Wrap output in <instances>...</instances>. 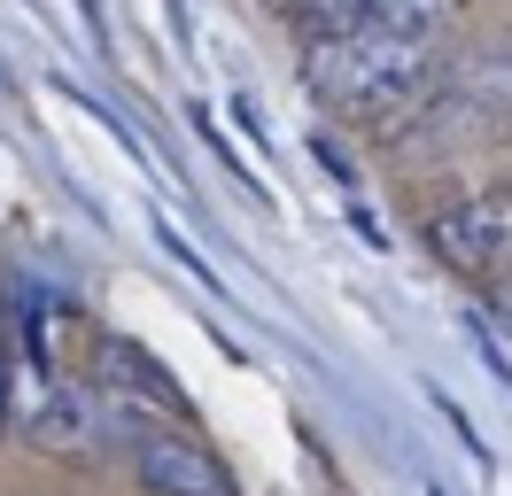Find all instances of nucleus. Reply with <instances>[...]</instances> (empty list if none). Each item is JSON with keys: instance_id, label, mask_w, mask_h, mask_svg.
<instances>
[{"instance_id": "6e6552de", "label": "nucleus", "mask_w": 512, "mask_h": 496, "mask_svg": "<svg viewBox=\"0 0 512 496\" xmlns=\"http://www.w3.org/2000/svg\"><path fill=\"white\" fill-rule=\"evenodd\" d=\"M288 24H303V39H334V31H350L365 16V0H272Z\"/></svg>"}, {"instance_id": "0eeeda50", "label": "nucleus", "mask_w": 512, "mask_h": 496, "mask_svg": "<svg viewBox=\"0 0 512 496\" xmlns=\"http://www.w3.org/2000/svg\"><path fill=\"white\" fill-rule=\"evenodd\" d=\"M450 16H458V0H365L357 24L365 31H396V39H427V47H435V31H450Z\"/></svg>"}, {"instance_id": "423d86ee", "label": "nucleus", "mask_w": 512, "mask_h": 496, "mask_svg": "<svg viewBox=\"0 0 512 496\" xmlns=\"http://www.w3.org/2000/svg\"><path fill=\"white\" fill-rule=\"evenodd\" d=\"M132 473H140L156 496H233L225 465L210 458L194 434H163L156 419L132 427Z\"/></svg>"}, {"instance_id": "f257e3e1", "label": "nucleus", "mask_w": 512, "mask_h": 496, "mask_svg": "<svg viewBox=\"0 0 512 496\" xmlns=\"http://www.w3.org/2000/svg\"><path fill=\"white\" fill-rule=\"evenodd\" d=\"M303 78L326 109L373 124H404L435 86V47L427 39H396V31H334L303 47Z\"/></svg>"}, {"instance_id": "39448f33", "label": "nucleus", "mask_w": 512, "mask_h": 496, "mask_svg": "<svg viewBox=\"0 0 512 496\" xmlns=\"http://www.w3.org/2000/svg\"><path fill=\"white\" fill-rule=\"evenodd\" d=\"M24 434L39 450H55V458H86V450H101V396L39 365L32 403H24Z\"/></svg>"}, {"instance_id": "f03ea898", "label": "nucleus", "mask_w": 512, "mask_h": 496, "mask_svg": "<svg viewBox=\"0 0 512 496\" xmlns=\"http://www.w3.org/2000/svg\"><path fill=\"white\" fill-rule=\"evenodd\" d=\"M404 132H412V140H435V148L512 132V47L497 39V47L466 55L450 78H435V86H427V101L404 117Z\"/></svg>"}, {"instance_id": "7ed1b4c3", "label": "nucleus", "mask_w": 512, "mask_h": 496, "mask_svg": "<svg viewBox=\"0 0 512 496\" xmlns=\"http://www.w3.org/2000/svg\"><path fill=\"white\" fill-rule=\"evenodd\" d=\"M427 248L443 256L450 272L466 279H489L512 264V186H481L466 202H450V210L427 217Z\"/></svg>"}, {"instance_id": "20e7f679", "label": "nucleus", "mask_w": 512, "mask_h": 496, "mask_svg": "<svg viewBox=\"0 0 512 496\" xmlns=\"http://www.w3.org/2000/svg\"><path fill=\"white\" fill-rule=\"evenodd\" d=\"M94 380L109 388L117 403H132L140 419H179V427H194V403H187V388L163 372V357H148L140 341H125V334H101L94 341Z\"/></svg>"}]
</instances>
